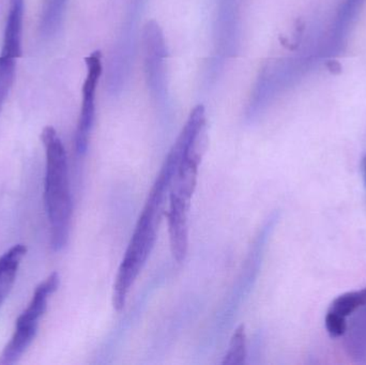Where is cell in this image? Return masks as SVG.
Returning <instances> with one entry per match:
<instances>
[{
  "label": "cell",
  "mask_w": 366,
  "mask_h": 365,
  "mask_svg": "<svg viewBox=\"0 0 366 365\" xmlns=\"http://www.w3.org/2000/svg\"><path fill=\"white\" fill-rule=\"evenodd\" d=\"M247 338L245 326L240 325L230 339L227 351L224 356L223 365H243L247 362Z\"/></svg>",
  "instance_id": "obj_10"
},
{
  "label": "cell",
  "mask_w": 366,
  "mask_h": 365,
  "mask_svg": "<svg viewBox=\"0 0 366 365\" xmlns=\"http://www.w3.org/2000/svg\"><path fill=\"white\" fill-rule=\"evenodd\" d=\"M68 0H43L40 29L45 36H53L62 21Z\"/></svg>",
  "instance_id": "obj_8"
},
{
  "label": "cell",
  "mask_w": 366,
  "mask_h": 365,
  "mask_svg": "<svg viewBox=\"0 0 366 365\" xmlns=\"http://www.w3.org/2000/svg\"><path fill=\"white\" fill-rule=\"evenodd\" d=\"M60 276L57 272L49 274L34 289L27 308L15 323L14 334L0 355V365L17 364L36 339L39 321L47 310L49 298L57 291Z\"/></svg>",
  "instance_id": "obj_3"
},
{
  "label": "cell",
  "mask_w": 366,
  "mask_h": 365,
  "mask_svg": "<svg viewBox=\"0 0 366 365\" xmlns=\"http://www.w3.org/2000/svg\"><path fill=\"white\" fill-rule=\"evenodd\" d=\"M41 141L46 156L44 201L51 229V246L54 251H61L69 241L73 214L68 156L53 126L43 129Z\"/></svg>",
  "instance_id": "obj_2"
},
{
  "label": "cell",
  "mask_w": 366,
  "mask_h": 365,
  "mask_svg": "<svg viewBox=\"0 0 366 365\" xmlns=\"http://www.w3.org/2000/svg\"><path fill=\"white\" fill-rule=\"evenodd\" d=\"M169 188L171 178L159 173L114 282L113 306L117 312L124 310L129 293L156 246L159 229L167 214L165 201L169 199Z\"/></svg>",
  "instance_id": "obj_1"
},
{
  "label": "cell",
  "mask_w": 366,
  "mask_h": 365,
  "mask_svg": "<svg viewBox=\"0 0 366 365\" xmlns=\"http://www.w3.org/2000/svg\"><path fill=\"white\" fill-rule=\"evenodd\" d=\"M85 61L87 75L81 89L83 100L75 132V150L79 156H84L87 152L90 135L94 128L96 117V92L103 69L101 51H96L90 54L86 57Z\"/></svg>",
  "instance_id": "obj_4"
},
{
  "label": "cell",
  "mask_w": 366,
  "mask_h": 365,
  "mask_svg": "<svg viewBox=\"0 0 366 365\" xmlns=\"http://www.w3.org/2000/svg\"><path fill=\"white\" fill-rule=\"evenodd\" d=\"M366 306V287L360 291H350L339 296L330 306L328 312L335 313L343 319L358 312Z\"/></svg>",
  "instance_id": "obj_9"
},
{
  "label": "cell",
  "mask_w": 366,
  "mask_h": 365,
  "mask_svg": "<svg viewBox=\"0 0 366 365\" xmlns=\"http://www.w3.org/2000/svg\"><path fill=\"white\" fill-rule=\"evenodd\" d=\"M356 314L345 332L346 351L356 361L366 362V306Z\"/></svg>",
  "instance_id": "obj_7"
},
{
  "label": "cell",
  "mask_w": 366,
  "mask_h": 365,
  "mask_svg": "<svg viewBox=\"0 0 366 365\" xmlns=\"http://www.w3.org/2000/svg\"><path fill=\"white\" fill-rule=\"evenodd\" d=\"M365 179H366V156L365 160Z\"/></svg>",
  "instance_id": "obj_13"
},
{
  "label": "cell",
  "mask_w": 366,
  "mask_h": 365,
  "mask_svg": "<svg viewBox=\"0 0 366 365\" xmlns=\"http://www.w3.org/2000/svg\"><path fill=\"white\" fill-rule=\"evenodd\" d=\"M326 329L332 338H340L345 334L347 330V319L328 312L326 316Z\"/></svg>",
  "instance_id": "obj_12"
},
{
  "label": "cell",
  "mask_w": 366,
  "mask_h": 365,
  "mask_svg": "<svg viewBox=\"0 0 366 365\" xmlns=\"http://www.w3.org/2000/svg\"><path fill=\"white\" fill-rule=\"evenodd\" d=\"M27 253L25 244H15L0 256V308L8 299L16 281L21 261Z\"/></svg>",
  "instance_id": "obj_6"
},
{
  "label": "cell",
  "mask_w": 366,
  "mask_h": 365,
  "mask_svg": "<svg viewBox=\"0 0 366 365\" xmlns=\"http://www.w3.org/2000/svg\"><path fill=\"white\" fill-rule=\"evenodd\" d=\"M16 58L0 55V113L14 81Z\"/></svg>",
  "instance_id": "obj_11"
},
{
  "label": "cell",
  "mask_w": 366,
  "mask_h": 365,
  "mask_svg": "<svg viewBox=\"0 0 366 365\" xmlns=\"http://www.w3.org/2000/svg\"><path fill=\"white\" fill-rule=\"evenodd\" d=\"M24 0H10L1 54L19 59L21 54V31H23Z\"/></svg>",
  "instance_id": "obj_5"
}]
</instances>
